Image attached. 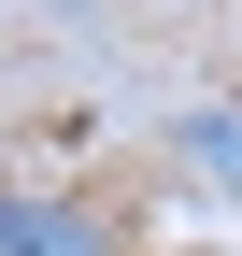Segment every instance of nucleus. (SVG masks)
<instances>
[{"instance_id":"obj_1","label":"nucleus","mask_w":242,"mask_h":256,"mask_svg":"<svg viewBox=\"0 0 242 256\" xmlns=\"http://www.w3.org/2000/svg\"><path fill=\"white\" fill-rule=\"evenodd\" d=\"M0 256H128L86 200H28V185H0Z\"/></svg>"},{"instance_id":"obj_2","label":"nucleus","mask_w":242,"mask_h":256,"mask_svg":"<svg viewBox=\"0 0 242 256\" xmlns=\"http://www.w3.org/2000/svg\"><path fill=\"white\" fill-rule=\"evenodd\" d=\"M186 171L242 200V100H200V114H186Z\"/></svg>"}]
</instances>
